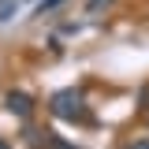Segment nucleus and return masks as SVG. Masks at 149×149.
<instances>
[{
    "instance_id": "nucleus-1",
    "label": "nucleus",
    "mask_w": 149,
    "mask_h": 149,
    "mask_svg": "<svg viewBox=\"0 0 149 149\" xmlns=\"http://www.w3.org/2000/svg\"><path fill=\"white\" fill-rule=\"evenodd\" d=\"M56 119H67V123H82L86 119V104H82V93L78 90H56L49 101Z\"/></svg>"
},
{
    "instance_id": "nucleus-2",
    "label": "nucleus",
    "mask_w": 149,
    "mask_h": 149,
    "mask_svg": "<svg viewBox=\"0 0 149 149\" xmlns=\"http://www.w3.org/2000/svg\"><path fill=\"white\" fill-rule=\"evenodd\" d=\"M4 104H8V112H11V116H19V119H26V116H30V108H34V101H30L26 93H19V90L8 93V97H4Z\"/></svg>"
},
{
    "instance_id": "nucleus-3",
    "label": "nucleus",
    "mask_w": 149,
    "mask_h": 149,
    "mask_svg": "<svg viewBox=\"0 0 149 149\" xmlns=\"http://www.w3.org/2000/svg\"><path fill=\"white\" fill-rule=\"evenodd\" d=\"M63 0H41V8H37V15H45V11H56Z\"/></svg>"
},
{
    "instance_id": "nucleus-4",
    "label": "nucleus",
    "mask_w": 149,
    "mask_h": 149,
    "mask_svg": "<svg viewBox=\"0 0 149 149\" xmlns=\"http://www.w3.org/2000/svg\"><path fill=\"white\" fill-rule=\"evenodd\" d=\"M112 0H90V8H86V11H90V15H97V11H101V8H108Z\"/></svg>"
},
{
    "instance_id": "nucleus-5",
    "label": "nucleus",
    "mask_w": 149,
    "mask_h": 149,
    "mask_svg": "<svg viewBox=\"0 0 149 149\" xmlns=\"http://www.w3.org/2000/svg\"><path fill=\"white\" fill-rule=\"evenodd\" d=\"M130 149H149V138H142V142H134Z\"/></svg>"
},
{
    "instance_id": "nucleus-6",
    "label": "nucleus",
    "mask_w": 149,
    "mask_h": 149,
    "mask_svg": "<svg viewBox=\"0 0 149 149\" xmlns=\"http://www.w3.org/2000/svg\"><path fill=\"white\" fill-rule=\"evenodd\" d=\"M0 149H8V142H4V138H0Z\"/></svg>"
},
{
    "instance_id": "nucleus-7",
    "label": "nucleus",
    "mask_w": 149,
    "mask_h": 149,
    "mask_svg": "<svg viewBox=\"0 0 149 149\" xmlns=\"http://www.w3.org/2000/svg\"><path fill=\"white\" fill-rule=\"evenodd\" d=\"M0 4H4V0H0Z\"/></svg>"
}]
</instances>
